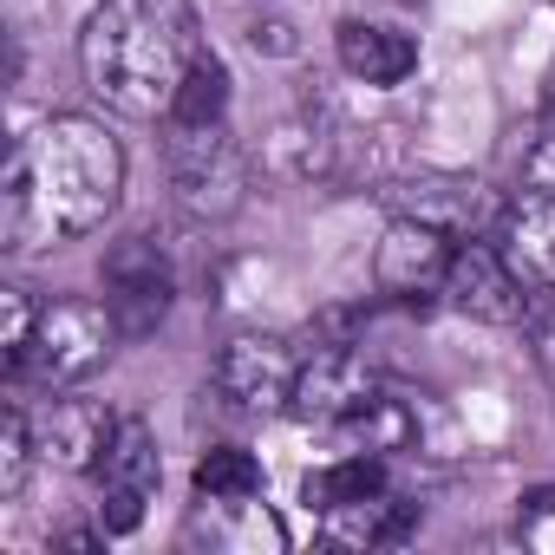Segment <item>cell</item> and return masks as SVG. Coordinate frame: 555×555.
<instances>
[{"mask_svg":"<svg viewBox=\"0 0 555 555\" xmlns=\"http://www.w3.org/2000/svg\"><path fill=\"white\" fill-rule=\"evenodd\" d=\"M170 295H177L170 261L157 255L151 235H131V242H118V248L105 255V308H112V321H118L125 340L157 334L164 314H170Z\"/></svg>","mask_w":555,"mask_h":555,"instance_id":"8","label":"cell"},{"mask_svg":"<svg viewBox=\"0 0 555 555\" xmlns=\"http://www.w3.org/2000/svg\"><path fill=\"white\" fill-rule=\"evenodd\" d=\"M522 183L535 196H555V131H542L529 151H522Z\"/></svg>","mask_w":555,"mask_h":555,"instance_id":"21","label":"cell"},{"mask_svg":"<svg viewBox=\"0 0 555 555\" xmlns=\"http://www.w3.org/2000/svg\"><path fill=\"white\" fill-rule=\"evenodd\" d=\"M112 340H118L112 308H99V301H53V308H40L34 340H27V353L8 366V379H14V386L34 379V386H47V392H66V386H79V379H92V373L105 366Z\"/></svg>","mask_w":555,"mask_h":555,"instance_id":"3","label":"cell"},{"mask_svg":"<svg viewBox=\"0 0 555 555\" xmlns=\"http://www.w3.org/2000/svg\"><path fill=\"white\" fill-rule=\"evenodd\" d=\"M301 353L274 334H235L216 360V392L242 412H288Z\"/></svg>","mask_w":555,"mask_h":555,"instance_id":"9","label":"cell"},{"mask_svg":"<svg viewBox=\"0 0 555 555\" xmlns=\"http://www.w3.org/2000/svg\"><path fill=\"white\" fill-rule=\"evenodd\" d=\"M496 248L509 255V268L522 274L529 288H548L555 295V196H522L509 203L503 229H496Z\"/></svg>","mask_w":555,"mask_h":555,"instance_id":"12","label":"cell"},{"mask_svg":"<svg viewBox=\"0 0 555 555\" xmlns=\"http://www.w3.org/2000/svg\"><path fill=\"white\" fill-rule=\"evenodd\" d=\"M164 157H170V190L190 216H229L242 203L248 157L229 138V125H170Z\"/></svg>","mask_w":555,"mask_h":555,"instance_id":"4","label":"cell"},{"mask_svg":"<svg viewBox=\"0 0 555 555\" xmlns=\"http://www.w3.org/2000/svg\"><path fill=\"white\" fill-rule=\"evenodd\" d=\"M548 112H555V73H548Z\"/></svg>","mask_w":555,"mask_h":555,"instance_id":"24","label":"cell"},{"mask_svg":"<svg viewBox=\"0 0 555 555\" xmlns=\"http://www.w3.org/2000/svg\"><path fill=\"white\" fill-rule=\"evenodd\" d=\"M196 496H261V464L242 444H209L196 457Z\"/></svg>","mask_w":555,"mask_h":555,"instance_id":"19","label":"cell"},{"mask_svg":"<svg viewBox=\"0 0 555 555\" xmlns=\"http://www.w3.org/2000/svg\"><path fill=\"white\" fill-rule=\"evenodd\" d=\"M418 516H425L418 503L379 490V496H366V503L327 509V529H334V542H347V548H392V542H405V535L418 529Z\"/></svg>","mask_w":555,"mask_h":555,"instance_id":"16","label":"cell"},{"mask_svg":"<svg viewBox=\"0 0 555 555\" xmlns=\"http://www.w3.org/2000/svg\"><path fill=\"white\" fill-rule=\"evenodd\" d=\"M0 314H8V327H0V360H21L27 353V340H34V321H40V308L21 295V288H8V295H0Z\"/></svg>","mask_w":555,"mask_h":555,"instance_id":"20","label":"cell"},{"mask_svg":"<svg viewBox=\"0 0 555 555\" xmlns=\"http://www.w3.org/2000/svg\"><path fill=\"white\" fill-rule=\"evenodd\" d=\"M379 386H386V379L366 366V353H360L353 340H314V347L301 353L288 412H295V418H314V425H340V418H353Z\"/></svg>","mask_w":555,"mask_h":555,"instance_id":"7","label":"cell"},{"mask_svg":"<svg viewBox=\"0 0 555 555\" xmlns=\"http://www.w3.org/2000/svg\"><path fill=\"white\" fill-rule=\"evenodd\" d=\"M379 490H386V457H373V451H347L321 477H308V503H321V509H347V503H366Z\"/></svg>","mask_w":555,"mask_h":555,"instance_id":"17","label":"cell"},{"mask_svg":"<svg viewBox=\"0 0 555 555\" xmlns=\"http://www.w3.org/2000/svg\"><path fill=\"white\" fill-rule=\"evenodd\" d=\"M34 418V451H40V464H53V470H92L99 464V451H105V438H112V412L105 405H92V399H47L40 412H27Z\"/></svg>","mask_w":555,"mask_h":555,"instance_id":"11","label":"cell"},{"mask_svg":"<svg viewBox=\"0 0 555 555\" xmlns=\"http://www.w3.org/2000/svg\"><path fill=\"white\" fill-rule=\"evenodd\" d=\"M60 542H66L73 555H92V548H99V535H86V529H73V535H60Z\"/></svg>","mask_w":555,"mask_h":555,"instance_id":"23","label":"cell"},{"mask_svg":"<svg viewBox=\"0 0 555 555\" xmlns=\"http://www.w3.org/2000/svg\"><path fill=\"white\" fill-rule=\"evenodd\" d=\"M190 535H209V548H235V555L288 548L282 522H274L255 496H203V509L190 516Z\"/></svg>","mask_w":555,"mask_h":555,"instance_id":"13","label":"cell"},{"mask_svg":"<svg viewBox=\"0 0 555 555\" xmlns=\"http://www.w3.org/2000/svg\"><path fill=\"white\" fill-rule=\"evenodd\" d=\"M196 60L203 34L190 0H105L79 34L86 86L125 118H170Z\"/></svg>","mask_w":555,"mask_h":555,"instance_id":"2","label":"cell"},{"mask_svg":"<svg viewBox=\"0 0 555 555\" xmlns=\"http://www.w3.org/2000/svg\"><path fill=\"white\" fill-rule=\"evenodd\" d=\"M522 327H535V360H542V373L555 379V308H548V314H535V308H529V321H522Z\"/></svg>","mask_w":555,"mask_h":555,"instance_id":"22","label":"cell"},{"mask_svg":"<svg viewBox=\"0 0 555 555\" xmlns=\"http://www.w3.org/2000/svg\"><path fill=\"white\" fill-rule=\"evenodd\" d=\"M392 209L412 216V222H431L444 229L451 242H496L509 203L483 183V177H457V170H425V177H405L392 190Z\"/></svg>","mask_w":555,"mask_h":555,"instance_id":"5","label":"cell"},{"mask_svg":"<svg viewBox=\"0 0 555 555\" xmlns=\"http://www.w3.org/2000/svg\"><path fill=\"white\" fill-rule=\"evenodd\" d=\"M222 112H229V73H222L216 53H203V60L190 66V79L177 86L170 125H222Z\"/></svg>","mask_w":555,"mask_h":555,"instance_id":"18","label":"cell"},{"mask_svg":"<svg viewBox=\"0 0 555 555\" xmlns=\"http://www.w3.org/2000/svg\"><path fill=\"white\" fill-rule=\"evenodd\" d=\"M451 255H457V242L444 229L412 222V216H392V229H386V242L373 255V282L392 301H431V295H444Z\"/></svg>","mask_w":555,"mask_h":555,"instance_id":"10","label":"cell"},{"mask_svg":"<svg viewBox=\"0 0 555 555\" xmlns=\"http://www.w3.org/2000/svg\"><path fill=\"white\" fill-rule=\"evenodd\" d=\"M444 301H451L457 314L483 321V327H516V321H529V308H535L529 282L509 268V255H503L496 242H457L451 274H444Z\"/></svg>","mask_w":555,"mask_h":555,"instance_id":"6","label":"cell"},{"mask_svg":"<svg viewBox=\"0 0 555 555\" xmlns=\"http://www.w3.org/2000/svg\"><path fill=\"white\" fill-rule=\"evenodd\" d=\"M125 190V151L99 118L60 112L14 138L0 170V248L40 255L60 242L92 235Z\"/></svg>","mask_w":555,"mask_h":555,"instance_id":"1","label":"cell"},{"mask_svg":"<svg viewBox=\"0 0 555 555\" xmlns=\"http://www.w3.org/2000/svg\"><path fill=\"white\" fill-rule=\"evenodd\" d=\"M92 477H99V490L151 496V490H157V477H164L151 425H144V418H118V425H112V438H105V451H99V464H92Z\"/></svg>","mask_w":555,"mask_h":555,"instance_id":"15","label":"cell"},{"mask_svg":"<svg viewBox=\"0 0 555 555\" xmlns=\"http://www.w3.org/2000/svg\"><path fill=\"white\" fill-rule=\"evenodd\" d=\"M334 47H340V66L366 86H399L418 66V40L399 27H373V21H347Z\"/></svg>","mask_w":555,"mask_h":555,"instance_id":"14","label":"cell"}]
</instances>
